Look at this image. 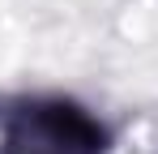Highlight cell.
<instances>
[{
  "label": "cell",
  "instance_id": "cell-1",
  "mask_svg": "<svg viewBox=\"0 0 158 154\" xmlns=\"http://www.w3.org/2000/svg\"><path fill=\"white\" fill-rule=\"evenodd\" d=\"M107 128L64 99H34L9 116L0 154H103Z\"/></svg>",
  "mask_w": 158,
  "mask_h": 154
}]
</instances>
